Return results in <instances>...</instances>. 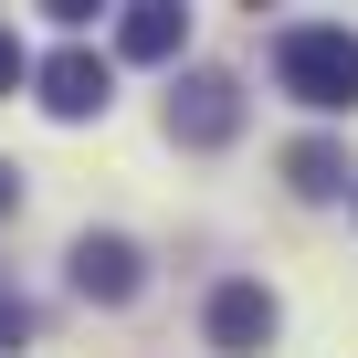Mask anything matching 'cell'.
I'll return each instance as SVG.
<instances>
[{
	"label": "cell",
	"instance_id": "3",
	"mask_svg": "<svg viewBox=\"0 0 358 358\" xmlns=\"http://www.w3.org/2000/svg\"><path fill=\"white\" fill-rule=\"evenodd\" d=\"M32 95H43V116L85 127V116H106V106H116V64H106L95 43H53V53L32 64Z\"/></svg>",
	"mask_w": 358,
	"mask_h": 358
},
{
	"label": "cell",
	"instance_id": "5",
	"mask_svg": "<svg viewBox=\"0 0 358 358\" xmlns=\"http://www.w3.org/2000/svg\"><path fill=\"white\" fill-rule=\"evenodd\" d=\"M64 274H74V295H85V306H137V285H148V253H137L127 232H74Z\"/></svg>",
	"mask_w": 358,
	"mask_h": 358
},
{
	"label": "cell",
	"instance_id": "1",
	"mask_svg": "<svg viewBox=\"0 0 358 358\" xmlns=\"http://www.w3.org/2000/svg\"><path fill=\"white\" fill-rule=\"evenodd\" d=\"M274 85L306 116H358V32L348 22H285L274 32Z\"/></svg>",
	"mask_w": 358,
	"mask_h": 358
},
{
	"label": "cell",
	"instance_id": "9",
	"mask_svg": "<svg viewBox=\"0 0 358 358\" xmlns=\"http://www.w3.org/2000/svg\"><path fill=\"white\" fill-rule=\"evenodd\" d=\"M22 337H32V306H22V295H11V285H0V358H11V348H22Z\"/></svg>",
	"mask_w": 358,
	"mask_h": 358
},
{
	"label": "cell",
	"instance_id": "10",
	"mask_svg": "<svg viewBox=\"0 0 358 358\" xmlns=\"http://www.w3.org/2000/svg\"><path fill=\"white\" fill-rule=\"evenodd\" d=\"M11 211H22V169L0 158V222H11Z\"/></svg>",
	"mask_w": 358,
	"mask_h": 358
},
{
	"label": "cell",
	"instance_id": "11",
	"mask_svg": "<svg viewBox=\"0 0 358 358\" xmlns=\"http://www.w3.org/2000/svg\"><path fill=\"white\" fill-rule=\"evenodd\" d=\"M348 201H358V190H348Z\"/></svg>",
	"mask_w": 358,
	"mask_h": 358
},
{
	"label": "cell",
	"instance_id": "6",
	"mask_svg": "<svg viewBox=\"0 0 358 358\" xmlns=\"http://www.w3.org/2000/svg\"><path fill=\"white\" fill-rule=\"evenodd\" d=\"M116 53L127 64H179V53H190V11H179V0H127Z\"/></svg>",
	"mask_w": 358,
	"mask_h": 358
},
{
	"label": "cell",
	"instance_id": "7",
	"mask_svg": "<svg viewBox=\"0 0 358 358\" xmlns=\"http://www.w3.org/2000/svg\"><path fill=\"white\" fill-rule=\"evenodd\" d=\"M285 190H295V201H337V190H358V169H348L337 137H295V148H285Z\"/></svg>",
	"mask_w": 358,
	"mask_h": 358
},
{
	"label": "cell",
	"instance_id": "2",
	"mask_svg": "<svg viewBox=\"0 0 358 358\" xmlns=\"http://www.w3.org/2000/svg\"><path fill=\"white\" fill-rule=\"evenodd\" d=\"M169 137H179V148H232V137H243V74L190 64V74L169 85Z\"/></svg>",
	"mask_w": 358,
	"mask_h": 358
},
{
	"label": "cell",
	"instance_id": "8",
	"mask_svg": "<svg viewBox=\"0 0 358 358\" xmlns=\"http://www.w3.org/2000/svg\"><path fill=\"white\" fill-rule=\"evenodd\" d=\"M22 85H32V53H22V32H11V22H0V106H11Z\"/></svg>",
	"mask_w": 358,
	"mask_h": 358
},
{
	"label": "cell",
	"instance_id": "4",
	"mask_svg": "<svg viewBox=\"0 0 358 358\" xmlns=\"http://www.w3.org/2000/svg\"><path fill=\"white\" fill-rule=\"evenodd\" d=\"M274 327H285V306H274L264 274H232V285H211V306H201V337H211L222 358H264Z\"/></svg>",
	"mask_w": 358,
	"mask_h": 358
}]
</instances>
